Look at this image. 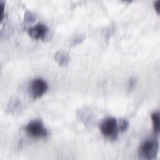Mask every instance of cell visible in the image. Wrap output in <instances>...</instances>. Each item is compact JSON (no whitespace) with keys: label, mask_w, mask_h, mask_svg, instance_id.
<instances>
[{"label":"cell","mask_w":160,"mask_h":160,"mask_svg":"<svg viewBox=\"0 0 160 160\" xmlns=\"http://www.w3.org/2000/svg\"><path fill=\"white\" fill-rule=\"evenodd\" d=\"M159 8H160V0H157L154 2V8L158 14L159 13Z\"/></svg>","instance_id":"9c48e42d"},{"label":"cell","mask_w":160,"mask_h":160,"mask_svg":"<svg viewBox=\"0 0 160 160\" xmlns=\"http://www.w3.org/2000/svg\"><path fill=\"white\" fill-rule=\"evenodd\" d=\"M30 89L33 98H38L46 91L48 89V84L42 78H36L31 81Z\"/></svg>","instance_id":"277c9868"},{"label":"cell","mask_w":160,"mask_h":160,"mask_svg":"<svg viewBox=\"0 0 160 160\" xmlns=\"http://www.w3.org/2000/svg\"><path fill=\"white\" fill-rule=\"evenodd\" d=\"M47 26L42 23H38L28 29L29 35L33 39H38L42 38L48 32Z\"/></svg>","instance_id":"5b68a950"},{"label":"cell","mask_w":160,"mask_h":160,"mask_svg":"<svg viewBox=\"0 0 160 160\" xmlns=\"http://www.w3.org/2000/svg\"><path fill=\"white\" fill-rule=\"evenodd\" d=\"M151 119L153 124V128L154 132L158 134L160 129V119L159 114L158 112H154L151 114Z\"/></svg>","instance_id":"8992f818"},{"label":"cell","mask_w":160,"mask_h":160,"mask_svg":"<svg viewBox=\"0 0 160 160\" xmlns=\"http://www.w3.org/2000/svg\"><path fill=\"white\" fill-rule=\"evenodd\" d=\"M102 134L110 139H116L118 136V121L112 117H109L104 119L99 126Z\"/></svg>","instance_id":"6da1fadb"},{"label":"cell","mask_w":160,"mask_h":160,"mask_svg":"<svg viewBox=\"0 0 160 160\" xmlns=\"http://www.w3.org/2000/svg\"><path fill=\"white\" fill-rule=\"evenodd\" d=\"M158 150V142L156 139H151L144 141L139 148V154L142 158L152 159L157 154Z\"/></svg>","instance_id":"7a4b0ae2"},{"label":"cell","mask_w":160,"mask_h":160,"mask_svg":"<svg viewBox=\"0 0 160 160\" xmlns=\"http://www.w3.org/2000/svg\"><path fill=\"white\" fill-rule=\"evenodd\" d=\"M128 127V122L126 119H121L119 122H118V131L121 132L125 131Z\"/></svg>","instance_id":"52a82bcc"},{"label":"cell","mask_w":160,"mask_h":160,"mask_svg":"<svg viewBox=\"0 0 160 160\" xmlns=\"http://www.w3.org/2000/svg\"><path fill=\"white\" fill-rule=\"evenodd\" d=\"M136 81H137L136 79H135V78H131V79H129V84H128L129 89H132V88L134 86V85L136 84Z\"/></svg>","instance_id":"ba28073f"},{"label":"cell","mask_w":160,"mask_h":160,"mask_svg":"<svg viewBox=\"0 0 160 160\" xmlns=\"http://www.w3.org/2000/svg\"><path fill=\"white\" fill-rule=\"evenodd\" d=\"M26 131L33 138H44L47 136L48 132L43 123L39 120H34L28 124L26 127Z\"/></svg>","instance_id":"3957f363"}]
</instances>
